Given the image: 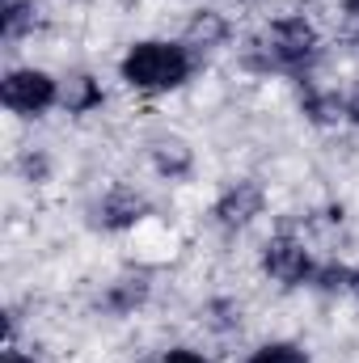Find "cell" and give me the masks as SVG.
Returning <instances> with one entry per match:
<instances>
[{"mask_svg": "<svg viewBox=\"0 0 359 363\" xmlns=\"http://www.w3.org/2000/svg\"><path fill=\"white\" fill-rule=\"evenodd\" d=\"M0 363H38V359H34L30 351H17V347H9V351H4V359H0Z\"/></svg>", "mask_w": 359, "mask_h": 363, "instance_id": "obj_19", "label": "cell"}, {"mask_svg": "<svg viewBox=\"0 0 359 363\" xmlns=\"http://www.w3.org/2000/svg\"><path fill=\"white\" fill-rule=\"evenodd\" d=\"M300 114L313 127H338V123H347V93L326 89V85H309L300 93Z\"/></svg>", "mask_w": 359, "mask_h": 363, "instance_id": "obj_9", "label": "cell"}, {"mask_svg": "<svg viewBox=\"0 0 359 363\" xmlns=\"http://www.w3.org/2000/svg\"><path fill=\"white\" fill-rule=\"evenodd\" d=\"M148 211H153V203H148L144 190H136V186H110V190L97 199L93 220H97V228H106V233H127V228L144 224Z\"/></svg>", "mask_w": 359, "mask_h": 363, "instance_id": "obj_6", "label": "cell"}, {"mask_svg": "<svg viewBox=\"0 0 359 363\" xmlns=\"http://www.w3.org/2000/svg\"><path fill=\"white\" fill-rule=\"evenodd\" d=\"M101 101H106V93H101L97 77L77 72V77L64 81V110L68 114H93V110H101Z\"/></svg>", "mask_w": 359, "mask_h": 363, "instance_id": "obj_11", "label": "cell"}, {"mask_svg": "<svg viewBox=\"0 0 359 363\" xmlns=\"http://www.w3.org/2000/svg\"><path fill=\"white\" fill-rule=\"evenodd\" d=\"M0 26H4V43L26 38L38 26V4L34 0H4L0 4Z\"/></svg>", "mask_w": 359, "mask_h": 363, "instance_id": "obj_13", "label": "cell"}, {"mask_svg": "<svg viewBox=\"0 0 359 363\" xmlns=\"http://www.w3.org/2000/svg\"><path fill=\"white\" fill-rule=\"evenodd\" d=\"M317 60H321V30L304 13L275 17L241 47V64L258 77H300L304 81Z\"/></svg>", "mask_w": 359, "mask_h": 363, "instance_id": "obj_1", "label": "cell"}, {"mask_svg": "<svg viewBox=\"0 0 359 363\" xmlns=\"http://www.w3.org/2000/svg\"><path fill=\"white\" fill-rule=\"evenodd\" d=\"M347 123H351V127H359V81L347 89Z\"/></svg>", "mask_w": 359, "mask_h": 363, "instance_id": "obj_18", "label": "cell"}, {"mask_svg": "<svg viewBox=\"0 0 359 363\" xmlns=\"http://www.w3.org/2000/svg\"><path fill=\"white\" fill-rule=\"evenodd\" d=\"M161 363H211L203 351H194V347H170L165 355H161Z\"/></svg>", "mask_w": 359, "mask_h": 363, "instance_id": "obj_17", "label": "cell"}, {"mask_svg": "<svg viewBox=\"0 0 359 363\" xmlns=\"http://www.w3.org/2000/svg\"><path fill=\"white\" fill-rule=\"evenodd\" d=\"M355 47H359V26H355Z\"/></svg>", "mask_w": 359, "mask_h": 363, "instance_id": "obj_22", "label": "cell"}, {"mask_svg": "<svg viewBox=\"0 0 359 363\" xmlns=\"http://www.w3.org/2000/svg\"><path fill=\"white\" fill-rule=\"evenodd\" d=\"M258 267H263V274L275 279L279 287H309V283H313V271H317L309 245H304L300 237H292V233L267 237V245H263V254H258Z\"/></svg>", "mask_w": 359, "mask_h": 363, "instance_id": "obj_4", "label": "cell"}, {"mask_svg": "<svg viewBox=\"0 0 359 363\" xmlns=\"http://www.w3.org/2000/svg\"><path fill=\"white\" fill-rule=\"evenodd\" d=\"M148 161H153V169H157L161 178H170V182H186L194 174V152H190L182 140H157V144L148 148Z\"/></svg>", "mask_w": 359, "mask_h": 363, "instance_id": "obj_10", "label": "cell"}, {"mask_svg": "<svg viewBox=\"0 0 359 363\" xmlns=\"http://www.w3.org/2000/svg\"><path fill=\"white\" fill-rule=\"evenodd\" d=\"M228 38H233V21H228L220 9H194V17L186 21V34H182V43H186L194 55L216 51V47H224Z\"/></svg>", "mask_w": 359, "mask_h": 363, "instance_id": "obj_7", "label": "cell"}, {"mask_svg": "<svg viewBox=\"0 0 359 363\" xmlns=\"http://www.w3.org/2000/svg\"><path fill=\"white\" fill-rule=\"evenodd\" d=\"M0 101L17 118H43L47 110L64 106V81H55L47 68H9L0 81Z\"/></svg>", "mask_w": 359, "mask_h": 363, "instance_id": "obj_3", "label": "cell"}, {"mask_svg": "<svg viewBox=\"0 0 359 363\" xmlns=\"http://www.w3.org/2000/svg\"><path fill=\"white\" fill-rule=\"evenodd\" d=\"M17 169L26 174V182H47V174H51V161H47V152H26L21 161H17Z\"/></svg>", "mask_w": 359, "mask_h": 363, "instance_id": "obj_16", "label": "cell"}, {"mask_svg": "<svg viewBox=\"0 0 359 363\" xmlns=\"http://www.w3.org/2000/svg\"><path fill=\"white\" fill-rule=\"evenodd\" d=\"M263 207H267V190H263V182L233 178L220 194H216V203H211V220H216V228H224V233H241V228H250V224L263 216Z\"/></svg>", "mask_w": 359, "mask_h": 363, "instance_id": "obj_5", "label": "cell"}, {"mask_svg": "<svg viewBox=\"0 0 359 363\" xmlns=\"http://www.w3.org/2000/svg\"><path fill=\"white\" fill-rule=\"evenodd\" d=\"M199 68V55L182 38H136L118 60V81L136 93H174Z\"/></svg>", "mask_w": 359, "mask_h": 363, "instance_id": "obj_2", "label": "cell"}, {"mask_svg": "<svg viewBox=\"0 0 359 363\" xmlns=\"http://www.w3.org/2000/svg\"><path fill=\"white\" fill-rule=\"evenodd\" d=\"M351 296H355V300H359V267H355V271H351Z\"/></svg>", "mask_w": 359, "mask_h": 363, "instance_id": "obj_21", "label": "cell"}, {"mask_svg": "<svg viewBox=\"0 0 359 363\" xmlns=\"http://www.w3.org/2000/svg\"><path fill=\"white\" fill-rule=\"evenodd\" d=\"M343 17H347V21H355V26H359V0H343Z\"/></svg>", "mask_w": 359, "mask_h": 363, "instance_id": "obj_20", "label": "cell"}, {"mask_svg": "<svg viewBox=\"0 0 359 363\" xmlns=\"http://www.w3.org/2000/svg\"><path fill=\"white\" fill-rule=\"evenodd\" d=\"M241 317H245V308H241V300H233V296H211V300L199 308V321H203L211 334H233V330H241Z\"/></svg>", "mask_w": 359, "mask_h": 363, "instance_id": "obj_12", "label": "cell"}, {"mask_svg": "<svg viewBox=\"0 0 359 363\" xmlns=\"http://www.w3.org/2000/svg\"><path fill=\"white\" fill-rule=\"evenodd\" d=\"M351 271L355 267H343V262H317L309 287L321 291V296H343V291H351Z\"/></svg>", "mask_w": 359, "mask_h": 363, "instance_id": "obj_14", "label": "cell"}, {"mask_svg": "<svg viewBox=\"0 0 359 363\" xmlns=\"http://www.w3.org/2000/svg\"><path fill=\"white\" fill-rule=\"evenodd\" d=\"M148 296H153L148 274H123V279H114V283L101 291L97 304H101L110 317H131V313H140V308L148 304Z\"/></svg>", "mask_w": 359, "mask_h": 363, "instance_id": "obj_8", "label": "cell"}, {"mask_svg": "<svg viewBox=\"0 0 359 363\" xmlns=\"http://www.w3.org/2000/svg\"><path fill=\"white\" fill-rule=\"evenodd\" d=\"M245 363H313V359L300 342H263V347L250 351Z\"/></svg>", "mask_w": 359, "mask_h": 363, "instance_id": "obj_15", "label": "cell"}]
</instances>
